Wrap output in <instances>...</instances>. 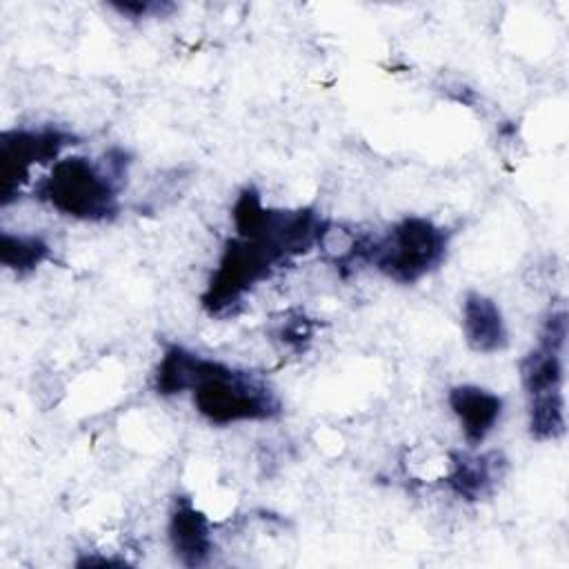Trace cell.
Masks as SVG:
<instances>
[{
	"instance_id": "obj_1",
	"label": "cell",
	"mask_w": 569,
	"mask_h": 569,
	"mask_svg": "<svg viewBox=\"0 0 569 569\" xmlns=\"http://www.w3.org/2000/svg\"><path fill=\"white\" fill-rule=\"evenodd\" d=\"M187 391L196 411L218 427L264 422L282 413V402L264 378L200 353L193 356Z\"/></svg>"
},
{
	"instance_id": "obj_2",
	"label": "cell",
	"mask_w": 569,
	"mask_h": 569,
	"mask_svg": "<svg viewBox=\"0 0 569 569\" xmlns=\"http://www.w3.org/2000/svg\"><path fill=\"white\" fill-rule=\"evenodd\" d=\"M127 176L118 173L109 160L67 156L51 164L49 173L33 187V196L58 213L82 222H109L118 216V193Z\"/></svg>"
},
{
	"instance_id": "obj_3",
	"label": "cell",
	"mask_w": 569,
	"mask_h": 569,
	"mask_svg": "<svg viewBox=\"0 0 569 569\" xmlns=\"http://www.w3.org/2000/svg\"><path fill=\"white\" fill-rule=\"evenodd\" d=\"M236 236L253 238L267 244L282 262L309 253L320 236L327 218L313 207L271 209L262 204V196L253 184L238 191L231 207Z\"/></svg>"
},
{
	"instance_id": "obj_4",
	"label": "cell",
	"mask_w": 569,
	"mask_h": 569,
	"mask_svg": "<svg viewBox=\"0 0 569 569\" xmlns=\"http://www.w3.org/2000/svg\"><path fill=\"white\" fill-rule=\"evenodd\" d=\"M449 238V229L431 218L407 216L373 238L369 264L398 284H413L445 262Z\"/></svg>"
},
{
	"instance_id": "obj_5",
	"label": "cell",
	"mask_w": 569,
	"mask_h": 569,
	"mask_svg": "<svg viewBox=\"0 0 569 569\" xmlns=\"http://www.w3.org/2000/svg\"><path fill=\"white\" fill-rule=\"evenodd\" d=\"M284 262L260 240L233 236L224 242L218 264L202 293L209 316L231 313L260 282L269 280Z\"/></svg>"
},
{
	"instance_id": "obj_6",
	"label": "cell",
	"mask_w": 569,
	"mask_h": 569,
	"mask_svg": "<svg viewBox=\"0 0 569 569\" xmlns=\"http://www.w3.org/2000/svg\"><path fill=\"white\" fill-rule=\"evenodd\" d=\"M76 133L62 127H18L0 133V204L16 200L29 182L33 167L60 160L67 147L76 144Z\"/></svg>"
},
{
	"instance_id": "obj_7",
	"label": "cell",
	"mask_w": 569,
	"mask_h": 569,
	"mask_svg": "<svg viewBox=\"0 0 569 569\" xmlns=\"http://www.w3.org/2000/svg\"><path fill=\"white\" fill-rule=\"evenodd\" d=\"M507 473V458L500 451H451L445 473L449 491L467 502L489 498Z\"/></svg>"
},
{
	"instance_id": "obj_8",
	"label": "cell",
	"mask_w": 569,
	"mask_h": 569,
	"mask_svg": "<svg viewBox=\"0 0 569 569\" xmlns=\"http://www.w3.org/2000/svg\"><path fill=\"white\" fill-rule=\"evenodd\" d=\"M167 536L173 556L184 567H204L213 556L216 545L211 522L187 496L173 498Z\"/></svg>"
},
{
	"instance_id": "obj_9",
	"label": "cell",
	"mask_w": 569,
	"mask_h": 569,
	"mask_svg": "<svg viewBox=\"0 0 569 569\" xmlns=\"http://www.w3.org/2000/svg\"><path fill=\"white\" fill-rule=\"evenodd\" d=\"M447 402L460 425L469 447H478L496 429L502 416V398L480 385H456L447 393Z\"/></svg>"
},
{
	"instance_id": "obj_10",
	"label": "cell",
	"mask_w": 569,
	"mask_h": 569,
	"mask_svg": "<svg viewBox=\"0 0 569 569\" xmlns=\"http://www.w3.org/2000/svg\"><path fill=\"white\" fill-rule=\"evenodd\" d=\"M462 336L471 351L496 353L509 342L507 325L496 300L480 291H469L462 300Z\"/></svg>"
},
{
	"instance_id": "obj_11",
	"label": "cell",
	"mask_w": 569,
	"mask_h": 569,
	"mask_svg": "<svg viewBox=\"0 0 569 569\" xmlns=\"http://www.w3.org/2000/svg\"><path fill=\"white\" fill-rule=\"evenodd\" d=\"M373 238L356 231L349 224L325 220L316 247L322 258L338 269L340 276H349L356 271L358 264H369Z\"/></svg>"
},
{
	"instance_id": "obj_12",
	"label": "cell",
	"mask_w": 569,
	"mask_h": 569,
	"mask_svg": "<svg viewBox=\"0 0 569 569\" xmlns=\"http://www.w3.org/2000/svg\"><path fill=\"white\" fill-rule=\"evenodd\" d=\"M560 349H553L545 342H538L536 349L522 356L518 371H520V382L522 389L529 396L562 389L565 382V362H562Z\"/></svg>"
},
{
	"instance_id": "obj_13",
	"label": "cell",
	"mask_w": 569,
	"mask_h": 569,
	"mask_svg": "<svg viewBox=\"0 0 569 569\" xmlns=\"http://www.w3.org/2000/svg\"><path fill=\"white\" fill-rule=\"evenodd\" d=\"M51 258V247L42 236L36 233H0V264L18 276L36 271Z\"/></svg>"
},
{
	"instance_id": "obj_14",
	"label": "cell",
	"mask_w": 569,
	"mask_h": 569,
	"mask_svg": "<svg viewBox=\"0 0 569 569\" xmlns=\"http://www.w3.org/2000/svg\"><path fill=\"white\" fill-rule=\"evenodd\" d=\"M562 389L536 393L527 398V425L533 440H558L567 429Z\"/></svg>"
},
{
	"instance_id": "obj_15",
	"label": "cell",
	"mask_w": 569,
	"mask_h": 569,
	"mask_svg": "<svg viewBox=\"0 0 569 569\" xmlns=\"http://www.w3.org/2000/svg\"><path fill=\"white\" fill-rule=\"evenodd\" d=\"M193 351L182 345H167L153 373V387L160 396H178L189 389Z\"/></svg>"
},
{
	"instance_id": "obj_16",
	"label": "cell",
	"mask_w": 569,
	"mask_h": 569,
	"mask_svg": "<svg viewBox=\"0 0 569 569\" xmlns=\"http://www.w3.org/2000/svg\"><path fill=\"white\" fill-rule=\"evenodd\" d=\"M313 320L307 318L305 313H287L282 316V320L276 322L273 336L276 340L282 342V347L291 349V351H302L311 338H313Z\"/></svg>"
},
{
	"instance_id": "obj_17",
	"label": "cell",
	"mask_w": 569,
	"mask_h": 569,
	"mask_svg": "<svg viewBox=\"0 0 569 569\" xmlns=\"http://www.w3.org/2000/svg\"><path fill=\"white\" fill-rule=\"evenodd\" d=\"M109 7L129 20L162 18L169 11H173L171 2H160V0H118V2H111Z\"/></svg>"
},
{
	"instance_id": "obj_18",
	"label": "cell",
	"mask_w": 569,
	"mask_h": 569,
	"mask_svg": "<svg viewBox=\"0 0 569 569\" xmlns=\"http://www.w3.org/2000/svg\"><path fill=\"white\" fill-rule=\"evenodd\" d=\"M76 567H127V560L109 556H82L76 560Z\"/></svg>"
}]
</instances>
